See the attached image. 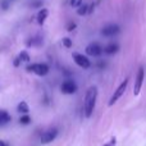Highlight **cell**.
<instances>
[{
	"mask_svg": "<svg viewBox=\"0 0 146 146\" xmlns=\"http://www.w3.org/2000/svg\"><path fill=\"white\" fill-rule=\"evenodd\" d=\"M96 99H98V88L95 86L90 87L86 92L85 98V105H83V110H85V117L90 118L94 113V109L96 105Z\"/></svg>",
	"mask_w": 146,
	"mask_h": 146,
	"instance_id": "6da1fadb",
	"label": "cell"
},
{
	"mask_svg": "<svg viewBox=\"0 0 146 146\" xmlns=\"http://www.w3.org/2000/svg\"><path fill=\"white\" fill-rule=\"evenodd\" d=\"M127 85H128V78H126V80L123 81V82L121 83V85L117 87V90L114 91V94L111 95V98H110V100H109V105L110 106H113L114 104L117 103V101L119 100V99L123 96V94H124V91H126V88H127Z\"/></svg>",
	"mask_w": 146,
	"mask_h": 146,
	"instance_id": "7a4b0ae2",
	"label": "cell"
},
{
	"mask_svg": "<svg viewBox=\"0 0 146 146\" xmlns=\"http://www.w3.org/2000/svg\"><path fill=\"white\" fill-rule=\"evenodd\" d=\"M27 71L36 73L37 76H46L49 72V67L42 63H33L27 67Z\"/></svg>",
	"mask_w": 146,
	"mask_h": 146,
	"instance_id": "3957f363",
	"label": "cell"
},
{
	"mask_svg": "<svg viewBox=\"0 0 146 146\" xmlns=\"http://www.w3.org/2000/svg\"><path fill=\"white\" fill-rule=\"evenodd\" d=\"M144 78H145V69L142 67H140L139 72H137V76H136V82H135V87H133V94L135 96H137L141 91V87H142V83H144Z\"/></svg>",
	"mask_w": 146,
	"mask_h": 146,
	"instance_id": "277c9868",
	"label": "cell"
},
{
	"mask_svg": "<svg viewBox=\"0 0 146 146\" xmlns=\"http://www.w3.org/2000/svg\"><path fill=\"white\" fill-rule=\"evenodd\" d=\"M56 136H58V129L56 128L49 129V131L44 132V133L41 135V144H44V145L50 144V142H53L54 140L56 139Z\"/></svg>",
	"mask_w": 146,
	"mask_h": 146,
	"instance_id": "5b68a950",
	"label": "cell"
},
{
	"mask_svg": "<svg viewBox=\"0 0 146 146\" xmlns=\"http://www.w3.org/2000/svg\"><path fill=\"white\" fill-rule=\"evenodd\" d=\"M60 87H62V88H60L62 92H63V94H67V95L74 94L76 91H77V85H76V82H74V81H72V80L64 81V82L62 83Z\"/></svg>",
	"mask_w": 146,
	"mask_h": 146,
	"instance_id": "8992f818",
	"label": "cell"
},
{
	"mask_svg": "<svg viewBox=\"0 0 146 146\" xmlns=\"http://www.w3.org/2000/svg\"><path fill=\"white\" fill-rule=\"evenodd\" d=\"M73 59H74L76 64L80 66L81 68H83V69L90 68V60L87 59V56H83L82 54H80V53H74L73 54Z\"/></svg>",
	"mask_w": 146,
	"mask_h": 146,
	"instance_id": "52a82bcc",
	"label": "cell"
},
{
	"mask_svg": "<svg viewBox=\"0 0 146 146\" xmlns=\"http://www.w3.org/2000/svg\"><path fill=\"white\" fill-rule=\"evenodd\" d=\"M119 33V26L118 25H108L101 30V35L106 36V37H110V36H114Z\"/></svg>",
	"mask_w": 146,
	"mask_h": 146,
	"instance_id": "ba28073f",
	"label": "cell"
},
{
	"mask_svg": "<svg viewBox=\"0 0 146 146\" xmlns=\"http://www.w3.org/2000/svg\"><path fill=\"white\" fill-rule=\"evenodd\" d=\"M86 53L90 56H98L103 53V49L99 44H90V45L86 48Z\"/></svg>",
	"mask_w": 146,
	"mask_h": 146,
	"instance_id": "9c48e42d",
	"label": "cell"
},
{
	"mask_svg": "<svg viewBox=\"0 0 146 146\" xmlns=\"http://www.w3.org/2000/svg\"><path fill=\"white\" fill-rule=\"evenodd\" d=\"M28 60H30V55H28L27 51H21L19 55H18L17 59L14 60V66L18 67L21 63H27Z\"/></svg>",
	"mask_w": 146,
	"mask_h": 146,
	"instance_id": "30bf717a",
	"label": "cell"
},
{
	"mask_svg": "<svg viewBox=\"0 0 146 146\" xmlns=\"http://www.w3.org/2000/svg\"><path fill=\"white\" fill-rule=\"evenodd\" d=\"M48 15H49V10L46 9V8H42V9H41L40 12L37 13V23H38V25L42 26L44 23H45Z\"/></svg>",
	"mask_w": 146,
	"mask_h": 146,
	"instance_id": "8fae6325",
	"label": "cell"
},
{
	"mask_svg": "<svg viewBox=\"0 0 146 146\" xmlns=\"http://www.w3.org/2000/svg\"><path fill=\"white\" fill-rule=\"evenodd\" d=\"M118 50H119V46L117 45V44H110V45H108V46H105V48H104V53L109 54V55L115 54Z\"/></svg>",
	"mask_w": 146,
	"mask_h": 146,
	"instance_id": "7c38bea8",
	"label": "cell"
},
{
	"mask_svg": "<svg viewBox=\"0 0 146 146\" xmlns=\"http://www.w3.org/2000/svg\"><path fill=\"white\" fill-rule=\"evenodd\" d=\"M10 121V115L8 114V111L0 110V126H4Z\"/></svg>",
	"mask_w": 146,
	"mask_h": 146,
	"instance_id": "4fadbf2b",
	"label": "cell"
},
{
	"mask_svg": "<svg viewBox=\"0 0 146 146\" xmlns=\"http://www.w3.org/2000/svg\"><path fill=\"white\" fill-rule=\"evenodd\" d=\"M18 111L22 113V114H27L28 111H30V108H28V105H27L26 101H22V103L18 104Z\"/></svg>",
	"mask_w": 146,
	"mask_h": 146,
	"instance_id": "5bb4252c",
	"label": "cell"
},
{
	"mask_svg": "<svg viewBox=\"0 0 146 146\" xmlns=\"http://www.w3.org/2000/svg\"><path fill=\"white\" fill-rule=\"evenodd\" d=\"M77 13H78L80 15H85V14H87V13H88V5H86V4H81L80 7H78Z\"/></svg>",
	"mask_w": 146,
	"mask_h": 146,
	"instance_id": "9a60e30c",
	"label": "cell"
},
{
	"mask_svg": "<svg viewBox=\"0 0 146 146\" xmlns=\"http://www.w3.org/2000/svg\"><path fill=\"white\" fill-rule=\"evenodd\" d=\"M19 123L21 124H30L31 123V118L27 114H22V117L19 118Z\"/></svg>",
	"mask_w": 146,
	"mask_h": 146,
	"instance_id": "2e32d148",
	"label": "cell"
},
{
	"mask_svg": "<svg viewBox=\"0 0 146 146\" xmlns=\"http://www.w3.org/2000/svg\"><path fill=\"white\" fill-rule=\"evenodd\" d=\"M63 45H64V46H66V48H67V49L72 48V41H71V38H68V37L63 38Z\"/></svg>",
	"mask_w": 146,
	"mask_h": 146,
	"instance_id": "e0dca14e",
	"label": "cell"
},
{
	"mask_svg": "<svg viewBox=\"0 0 146 146\" xmlns=\"http://www.w3.org/2000/svg\"><path fill=\"white\" fill-rule=\"evenodd\" d=\"M83 0H71V5L73 8H78L81 4H82Z\"/></svg>",
	"mask_w": 146,
	"mask_h": 146,
	"instance_id": "ac0fdd59",
	"label": "cell"
},
{
	"mask_svg": "<svg viewBox=\"0 0 146 146\" xmlns=\"http://www.w3.org/2000/svg\"><path fill=\"white\" fill-rule=\"evenodd\" d=\"M115 144H117V140H115V137H111L110 139V141L109 142H106L105 145H103V146H115Z\"/></svg>",
	"mask_w": 146,
	"mask_h": 146,
	"instance_id": "d6986e66",
	"label": "cell"
},
{
	"mask_svg": "<svg viewBox=\"0 0 146 146\" xmlns=\"http://www.w3.org/2000/svg\"><path fill=\"white\" fill-rule=\"evenodd\" d=\"M32 5L33 8H38V7H41V5H42V1H40V0H38V1H35V3H32Z\"/></svg>",
	"mask_w": 146,
	"mask_h": 146,
	"instance_id": "ffe728a7",
	"label": "cell"
},
{
	"mask_svg": "<svg viewBox=\"0 0 146 146\" xmlns=\"http://www.w3.org/2000/svg\"><path fill=\"white\" fill-rule=\"evenodd\" d=\"M8 0H4V1H1V8L3 9H8Z\"/></svg>",
	"mask_w": 146,
	"mask_h": 146,
	"instance_id": "44dd1931",
	"label": "cell"
},
{
	"mask_svg": "<svg viewBox=\"0 0 146 146\" xmlns=\"http://www.w3.org/2000/svg\"><path fill=\"white\" fill-rule=\"evenodd\" d=\"M74 28H76V25H74V23H71V25L68 26V28H67V30H68V31H72V30H74Z\"/></svg>",
	"mask_w": 146,
	"mask_h": 146,
	"instance_id": "7402d4cb",
	"label": "cell"
},
{
	"mask_svg": "<svg viewBox=\"0 0 146 146\" xmlns=\"http://www.w3.org/2000/svg\"><path fill=\"white\" fill-rule=\"evenodd\" d=\"M0 146H7V145H5L4 141H1V140H0Z\"/></svg>",
	"mask_w": 146,
	"mask_h": 146,
	"instance_id": "603a6c76",
	"label": "cell"
}]
</instances>
